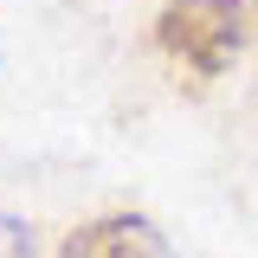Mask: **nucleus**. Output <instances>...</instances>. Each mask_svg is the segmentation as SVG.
<instances>
[{
	"instance_id": "nucleus-1",
	"label": "nucleus",
	"mask_w": 258,
	"mask_h": 258,
	"mask_svg": "<svg viewBox=\"0 0 258 258\" xmlns=\"http://www.w3.org/2000/svg\"><path fill=\"white\" fill-rule=\"evenodd\" d=\"M252 13H258V0H168L155 20V45L194 78H220L239 58Z\"/></svg>"
},
{
	"instance_id": "nucleus-2",
	"label": "nucleus",
	"mask_w": 258,
	"mask_h": 258,
	"mask_svg": "<svg viewBox=\"0 0 258 258\" xmlns=\"http://www.w3.org/2000/svg\"><path fill=\"white\" fill-rule=\"evenodd\" d=\"M58 258H174V245H168V232H161L155 220H142V213H103V220L78 226Z\"/></svg>"
},
{
	"instance_id": "nucleus-3",
	"label": "nucleus",
	"mask_w": 258,
	"mask_h": 258,
	"mask_svg": "<svg viewBox=\"0 0 258 258\" xmlns=\"http://www.w3.org/2000/svg\"><path fill=\"white\" fill-rule=\"evenodd\" d=\"M0 258H32V232L13 213H0Z\"/></svg>"
}]
</instances>
